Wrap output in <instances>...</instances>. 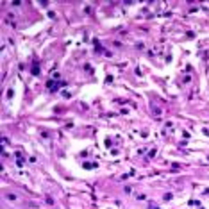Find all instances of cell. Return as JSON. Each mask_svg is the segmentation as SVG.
Listing matches in <instances>:
<instances>
[{
  "label": "cell",
  "mask_w": 209,
  "mask_h": 209,
  "mask_svg": "<svg viewBox=\"0 0 209 209\" xmlns=\"http://www.w3.org/2000/svg\"><path fill=\"white\" fill-rule=\"evenodd\" d=\"M32 73H34V75H38V73H39V68H38V59H34V66H32Z\"/></svg>",
  "instance_id": "1"
}]
</instances>
